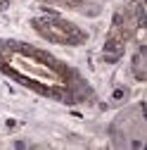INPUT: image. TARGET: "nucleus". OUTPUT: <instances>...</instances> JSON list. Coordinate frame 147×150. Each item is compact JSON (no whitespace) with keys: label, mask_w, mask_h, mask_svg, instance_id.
<instances>
[{"label":"nucleus","mask_w":147,"mask_h":150,"mask_svg":"<svg viewBox=\"0 0 147 150\" xmlns=\"http://www.w3.org/2000/svg\"><path fill=\"white\" fill-rule=\"evenodd\" d=\"M0 69L55 100H64V103L81 100L74 88L81 76L43 50H36L22 43L0 41Z\"/></svg>","instance_id":"f257e3e1"},{"label":"nucleus","mask_w":147,"mask_h":150,"mask_svg":"<svg viewBox=\"0 0 147 150\" xmlns=\"http://www.w3.org/2000/svg\"><path fill=\"white\" fill-rule=\"evenodd\" d=\"M112 143L116 148H142L145 145V117L142 103H135L128 110L119 112L112 124Z\"/></svg>","instance_id":"f03ea898"},{"label":"nucleus","mask_w":147,"mask_h":150,"mask_svg":"<svg viewBox=\"0 0 147 150\" xmlns=\"http://www.w3.org/2000/svg\"><path fill=\"white\" fill-rule=\"evenodd\" d=\"M33 26L38 29L45 38L55 41V43H83L85 41V33L66 19H60V17H38V19H33Z\"/></svg>","instance_id":"7ed1b4c3"},{"label":"nucleus","mask_w":147,"mask_h":150,"mask_svg":"<svg viewBox=\"0 0 147 150\" xmlns=\"http://www.w3.org/2000/svg\"><path fill=\"white\" fill-rule=\"evenodd\" d=\"M131 69H133V74H135L138 81H145V45H142V43H140L135 57H133V62H131Z\"/></svg>","instance_id":"20e7f679"},{"label":"nucleus","mask_w":147,"mask_h":150,"mask_svg":"<svg viewBox=\"0 0 147 150\" xmlns=\"http://www.w3.org/2000/svg\"><path fill=\"white\" fill-rule=\"evenodd\" d=\"M126 96H128V91H126V88H116V91L112 93V100H114V103H119V100H123Z\"/></svg>","instance_id":"39448f33"},{"label":"nucleus","mask_w":147,"mask_h":150,"mask_svg":"<svg viewBox=\"0 0 147 150\" xmlns=\"http://www.w3.org/2000/svg\"><path fill=\"white\" fill-rule=\"evenodd\" d=\"M95 3H100V0H95Z\"/></svg>","instance_id":"423d86ee"}]
</instances>
